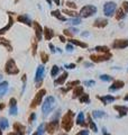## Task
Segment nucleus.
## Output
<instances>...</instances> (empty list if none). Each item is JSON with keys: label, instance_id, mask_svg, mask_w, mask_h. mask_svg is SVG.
<instances>
[{"label": "nucleus", "instance_id": "obj_8", "mask_svg": "<svg viewBox=\"0 0 128 135\" xmlns=\"http://www.w3.org/2000/svg\"><path fill=\"white\" fill-rule=\"evenodd\" d=\"M45 94H46V91L44 90V89H42L40 91H38V92L36 94V97L34 98V100H33L32 105H30V107H36V106H38L39 104H40V101H42V98L44 97Z\"/></svg>", "mask_w": 128, "mask_h": 135}, {"label": "nucleus", "instance_id": "obj_45", "mask_svg": "<svg viewBox=\"0 0 128 135\" xmlns=\"http://www.w3.org/2000/svg\"><path fill=\"white\" fill-rule=\"evenodd\" d=\"M64 34L66 36H69V37H71V36H73V34H71V32L69 29H64Z\"/></svg>", "mask_w": 128, "mask_h": 135}, {"label": "nucleus", "instance_id": "obj_26", "mask_svg": "<svg viewBox=\"0 0 128 135\" xmlns=\"http://www.w3.org/2000/svg\"><path fill=\"white\" fill-rule=\"evenodd\" d=\"M115 109L118 110V112L120 113V116H125L127 114V112H128V109L126 108V107H121V106H115Z\"/></svg>", "mask_w": 128, "mask_h": 135}, {"label": "nucleus", "instance_id": "obj_13", "mask_svg": "<svg viewBox=\"0 0 128 135\" xmlns=\"http://www.w3.org/2000/svg\"><path fill=\"white\" fill-rule=\"evenodd\" d=\"M124 82L121 80H116L114 81V83H112L111 87H109V91H116V90H119V89H121L124 87Z\"/></svg>", "mask_w": 128, "mask_h": 135}, {"label": "nucleus", "instance_id": "obj_31", "mask_svg": "<svg viewBox=\"0 0 128 135\" xmlns=\"http://www.w3.org/2000/svg\"><path fill=\"white\" fill-rule=\"evenodd\" d=\"M64 14H66L69 15V16H71V17H79V14H76L75 11H73V10H67V9H64V10H62Z\"/></svg>", "mask_w": 128, "mask_h": 135}, {"label": "nucleus", "instance_id": "obj_39", "mask_svg": "<svg viewBox=\"0 0 128 135\" xmlns=\"http://www.w3.org/2000/svg\"><path fill=\"white\" fill-rule=\"evenodd\" d=\"M40 57H42V61H43L44 63L47 62L48 56H47V54H46V53H44V52H42V53H40Z\"/></svg>", "mask_w": 128, "mask_h": 135}, {"label": "nucleus", "instance_id": "obj_41", "mask_svg": "<svg viewBox=\"0 0 128 135\" xmlns=\"http://www.w3.org/2000/svg\"><path fill=\"white\" fill-rule=\"evenodd\" d=\"M123 9L125 10V13H128V1L123 2Z\"/></svg>", "mask_w": 128, "mask_h": 135}, {"label": "nucleus", "instance_id": "obj_52", "mask_svg": "<svg viewBox=\"0 0 128 135\" xmlns=\"http://www.w3.org/2000/svg\"><path fill=\"white\" fill-rule=\"evenodd\" d=\"M53 1H54L55 4H56V5L58 6V5H60V2H61V0H53Z\"/></svg>", "mask_w": 128, "mask_h": 135}, {"label": "nucleus", "instance_id": "obj_1", "mask_svg": "<svg viewBox=\"0 0 128 135\" xmlns=\"http://www.w3.org/2000/svg\"><path fill=\"white\" fill-rule=\"evenodd\" d=\"M54 106H55V98L53 97V96L47 97V98L45 99L44 103H43V106H42L43 114L46 116L53 108H54Z\"/></svg>", "mask_w": 128, "mask_h": 135}, {"label": "nucleus", "instance_id": "obj_42", "mask_svg": "<svg viewBox=\"0 0 128 135\" xmlns=\"http://www.w3.org/2000/svg\"><path fill=\"white\" fill-rule=\"evenodd\" d=\"M75 135H89V131H87V130H82V131H80L79 133H76Z\"/></svg>", "mask_w": 128, "mask_h": 135}, {"label": "nucleus", "instance_id": "obj_62", "mask_svg": "<svg viewBox=\"0 0 128 135\" xmlns=\"http://www.w3.org/2000/svg\"><path fill=\"white\" fill-rule=\"evenodd\" d=\"M0 80H1V75H0Z\"/></svg>", "mask_w": 128, "mask_h": 135}, {"label": "nucleus", "instance_id": "obj_7", "mask_svg": "<svg viewBox=\"0 0 128 135\" xmlns=\"http://www.w3.org/2000/svg\"><path fill=\"white\" fill-rule=\"evenodd\" d=\"M111 56L112 55L108 52V53H106L105 55H91L90 59H91L93 62H104V61H108Z\"/></svg>", "mask_w": 128, "mask_h": 135}, {"label": "nucleus", "instance_id": "obj_35", "mask_svg": "<svg viewBox=\"0 0 128 135\" xmlns=\"http://www.w3.org/2000/svg\"><path fill=\"white\" fill-rule=\"evenodd\" d=\"M9 114H10V115H17V106H16V105L10 106V110H9Z\"/></svg>", "mask_w": 128, "mask_h": 135}, {"label": "nucleus", "instance_id": "obj_11", "mask_svg": "<svg viewBox=\"0 0 128 135\" xmlns=\"http://www.w3.org/2000/svg\"><path fill=\"white\" fill-rule=\"evenodd\" d=\"M108 25V20L106 18H98V19L95 20L93 23V26L95 27H99V28H104Z\"/></svg>", "mask_w": 128, "mask_h": 135}, {"label": "nucleus", "instance_id": "obj_9", "mask_svg": "<svg viewBox=\"0 0 128 135\" xmlns=\"http://www.w3.org/2000/svg\"><path fill=\"white\" fill-rule=\"evenodd\" d=\"M33 26H34V29H35V34H36V38L37 41H42V37H43V32H44V29H43V27L39 25L37 21H34L33 23Z\"/></svg>", "mask_w": 128, "mask_h": 135}, {"label": "nucleus", "instance_id": "obj_21", "mask_svg": "<svg viewBox=\"0 0 128 135\" xmlns=\"http://www.w3.org/2000/svg\"><path fill=\"white\" fill-rule=\"evenodd\" d=\"M100 99H101V101L105 104V105H108V104H110V103H112V101L115 100V97H112V96H104V97H100Z\"/></svg>", "mask_w": 128, "mask_h": 135}, {"label": "nucleus", "instance_id": "obj_10", "mask_svg": "<svg viewBox=\"0 0 128 135\" xmlns=\"http://www.w3.org/2000/svg\"><path fill=\"white\" fill-rule=\"evenodd\" d=\"M45 74V68L43 65H39L37 68V71H36V77H35V81L36 82H42L43 78H44Z\"/></svg>", "mask_w": 128, "mask_h": 135}, {"label": "nucleus", "instance_id": "obj_4", "mask_svg": "<svg viewBox=\"0 0 128 135\" xmlns=\"http://www.w3.org/2000/svg\"><path fill=\"white\" fill-rule=\"evenodd\" d=\"M116 9H117V5L114 1H108L104 5V14L107 17H110L116 13Z\"/></svg>", "mask_w": 128, "mask_h": 135}, {"label": "nucleus", "instance_id": "obj_15", "mask_svg": "<svg viewBox=\"0 0 128 135\" xmlns=\"http://www.w3.org/2000/svg\"><path fill=\"white\" fill-rule=\"evenodd\" d=\"M44 35H45V39L46 41H49V39L53 38V36H54V32H53V29H51L49 27H45L44 28Z\"/></svg>", "mask_w": 128, "mask_h": 135}, {"label": "nucleus", "instance_id": "obj_20", "mask_svg": "<svg viewBox=\"0 0 128 135\" xmlns=\"http://www.w3.org/2000/svg\"><path fill=\"white\" fill-rule=\"evenodd\" d=\"M67 77H69V74H67V72H64L63 74H62L60 78L57 79V80H55V85H63L64 83V81L67 79Z\"/></svg>", "mask_w": 128, "mask_h": 135}, {"label": "nucleus", "instance_id": "obj_47", "mask_svg": "<svg viewBox=\"0 0 128 135\" xmlns=\"http://www.w3.org/2000/svg\"><path fill=\"white\" fill-rule=\"evenodd\" d=\"M69 30H70L71 34H73V35H74V34H76L78 32H79V30H78L76 28H69Z\"/></svg>", "mask_w": 128, "mask_h": 135}, {"label": "nucleus", "instance_id": "obj_19", "mask_svg": "<svg viewBox=\"0 0 128 135\" xmlns=\"http://www.w3.org/2000/svg\"><path fill=\"white\" fill-rule=\"evenodd\" d=\"M125 17H126V13H125V10L123 8H119L117 10V14H116V19L117 20H121V19H124Z\"/></svg>", "mask_w": 128, "mask_h": 135}, {"label": "nucleus", "instance_id": "obj_43", "mask_svg": "<svg viewBox=\"0 0 128 135\" xmlns=\"http://www.w3.org/2000/svg\"><path fill=\"white\" fill-rule=\"evenodd\" d=\"M67 52H73V45L72 44H66V46H65Z\"/></svg>", "mask_w": 128, "mask_h": 135}, {"label": "nucleus", "instance_id": "obj_24", "mask_svg": "<svg viewBox=\"0 0 128 135\" xmlns=\"http://www.w3.org/2000/svg\"><path fill=\"white\" fill-rule=\"evenodd\" d=\"M9 126V123L5 117H0V128L1 130H6Z\"/></svg>", "mask_w": 128, "mask_h": 135}, {"label": "nucleus", "instance_id": "obj_50", "mask_svg": "<svg viewBox=\"0 0 128 135\" xmlns=\"http://www.w3.org/2000/svg\"><path fill=\"white\" fill-rule=\"evenodd\" d=\"M12 105H16V99H15V98H11L10 99V106H12Z\"/></svg>", "mask_w": 128, "mask_h": 135}, {"label": "nucleus", "instance_id": "obj_55", "mask_svg": "<svg viewBox=\"0 0 128 135\" xmlns=\"http://www.w3.org/2000/svg\"><path fill=\"white\" fill-rule=\"evenodd\" d=\"M8 135H20V134H18V133H16V132H14V133H9Z\"/></svg>", "mask_w": 128, "mask_h": 135}, {"label": "nucleus", "instance_id": "obj_51", "mask_svg": "<svg viewBox=\"0 0 128 135\" xmlns=\"http://www.w3.org/2000/svg\"><path fill=\"white\" fill-rule=\"evenodd\" d=\"M84 66L90 68V66H92V63H88V62H86V63H84Z\"/></svg>", "mask_w": 128, "mask_h": 135}, {"label": "nucleus", "instance_id": "obj_57", "mask_svg": "<svg viewBox=\"0 0 128 135\" xmlns=\"http://www.w3.org/2000/svg\"><path fill=\"white\" fill-rule=\"evenodd\" d=\"M89 35V33H82V36L84 37V36H88Z\"/></svg>", "mask_w": 128, "mask_h": 135}, {"label": "nucleus", "instance_id": "obj_27", "mask_svg": "<svg viewBox=\"0 0 128 135\" xmlns=\"http://www.w3.org/2000/svg\"><path fill=\"white\" fill-rule=\"evenodd\" d=\"M70 43L71 44H74V45H78V46H80V47H88L87 43H82V42L75 41V39H70Z\"/></svg>", "mask_w": 128, "mask_h": 135}, {"label": "nucleus", "instance_id": "obj_25", "mask_svg": "<svg viewBox=\"0 0 128 135\" xmlns=\"http://www.w3.org/2000/svg\"><path fill=\"white\" fill-rule=\"evenodd\" d=\"M83 95V88L82 87H80V86H76V88L74 89V98L75 97H80V96H82Z\"/></svg>", "mask_w": 128, "mask_h": 135}, {"label": "nucleus", "instance_id": "obj_48", "mask_svg": "<svg viewBox=\"0 0 128 135\" xmlns=\"http://www.w3.org/2000/svg\"><path fill=\"white\" fill-rule=\"evenodd\" d=\"M48 46H49V48H51V52H52V53H55V47H54V45H53V44H49L48 45Z\"/></svg>", "mask_w": 128, "mask_h": 135}, {"label": "nucleus", "instance_id": "obj_14", "mask_svg": "<svg viewBox=\"0 0 128 135\" xmlns=\"http://www.w3.org/2000/svg\"><path fill=\"white\" fill-rule=\"evenodd\" d=\"M57 128H58V121L54 119L53 122L48 123V125H47V132L48 133H53V132H55Z\"/></svg>", "mask_w": 128, "mask_h": 135}, {"label": "nucleus", "instance_id": "obj_61", "mask_svg": "<svg viewBox=\"0 0 128 135\" xmlns=\"http://www.w3.org/2000/svg\"><path fill=\"white\" fill-rule=\"evenodd\" d=\"M15 2H18V0H15Z\"/></svg>", "mask_w": 128, "mask_h": 135}, {"label": "nucleus", "instance_id": "obj_36", "mask_svg": "<svg viewBox=\"0 0 128 135\" xmlns=\"http://www.w3.org/2000/svg\"><path fill=\"white\" fill-rule=\"evenodd\" d=\"M100 79L102 81H111L112 80V78L110 75H108V74H102V75H100Z\"/></svg>", "mask_w": 128, "mask_h": 135}, {"label": "nucleus", "instance_id": "obj_34", "mask_svg": "<svg viewBox=\"0 0 128 135\" xmlns=\"http://www.w3.org/2000/svg\"><path fill=\"white\" fill-rule=\"evenodd\" d=\"M90 99H89V96L88 95H82V96L80 97V103H89Z\"/></svg>", "mask_w": 128, "mask_h": 135}, {"label": "nucleus", "instance_id": "obj_56", "mask_svg": "<svg viewBox=\"0 0 128 135\" xmlns=\"http://www.w3.org/2000/svg\"><path fill=\"white\" fill-rule=\"evenodd\" d=\"M5 108V104H0V109Z\"/></svg>", "mask_w": 128, "mask_h": 135}, {"label": "nucleus", "instance_id": "obj_63", "mask_svg": "<svg viewBox=\"0 0 128 135\" xmlns=\"http://www.w3.org/2000/svg\"><path fill=\"white\" fill-rule=\"evenodd\" d=\"M63 135H66V134H63Z\"/></svg>", "mask_w": 128, "mask_h": 135}, {"label": "nucleus", "instance_id": "obj_18", "mask_svg": "<svg viewBox=\"0 0 128 135\" xmlns=\"http://www.w3.org/2000/svg\"><path fill=\"white\" fill-rule=\"evenodd\" d=\"M52 16H54L55 18L60 19L61 21H66V18H65L64 16H62L60 10H53V11H52Z\"/></svg>", "mask_w": 128, "mask_h": 135}, {"label": "nucleus", "instance_id": "obj_2", "mask_svg": "<svg viewBox=\"0 0 128 135\" xmlns=\"http://www.w3.org/2000/svg\"><path fill=\"white\" fill-rule=\"evenodd\" d=\"M73 116H74V114L71 112V110L67 113V114L64 115L63 119H62V127H63L65 131L69 132L71 128H72V126H73Z\"/></svg>", "mask_w": 128, "mask_h": 135}, {"label": "nucleus", "instance_id": "obj_28", "mask_svg": "<svg viewBox=\"0 0 128 135\" xmlns=\"http://www.w3.org/2000/svg\"><path fill=\"white\" fill-rule=\"evenodd\" d=\"M76 124L78 125H84V115L83 113H80L76 117Z\"/></svg>", "mask_w": 128, "mask_h": 135}, {"label": "nucleus", "instance_id": "obj_59", "mask_svg": "<svg viewBox=\"0 0 128 135\" xmlns=\"http://www.w3.org/2000/svg\"><path fill=\"white\" fill-rule=\"evenodd\" d=\"M125 100L128 101V95H127V96H125Z\"/></svg>", "mask_w": 128, "mask_h": 135}, {"label": "nucleus", "instance_id": "obj_58", "mask_svg": "<svg viewBox=\"0 0 128 135\" xmlns=\"http://www.w3.org/2000/svg\"><path fill=\"white\" fill-rule=\"evenodd\" d=\"M104 135H110V134H108L107 132H106V130H104Z\"/></svg>", "mask_w": 128, "mask_h": 135}, {"label": "nucleus", "instance_id": "obj_29", "mask_svg": "<svg viewBox=\"0 0 128 135\" xmlns=\"http://www.w3.org/2000/svg\"><path fill=\"white\" fill-rule=\"evenodd\" d=\"M93 50L97 52H101V53H108L109 52V48L107 46H96Z\"/></svg>", "mask_w": 128, "mask_h": 135}, {"label": "nucleus", "instance_id": "obj_46", "mask_svg": "<svg viewBox=\"0 0 128 135\" xmlns=\"http://www.w3.org/2000/svg\"><path fill=\"white\" fill-rule=\"evenodd\" d=\"M65 68H66V69H74V68H75V64H66V65H65Z\"/></svg>", "mask_w": 128, "mask_h": 135}, {"label": "nucleus", "instance_id": "obj_30", "mask_svg": "<svg viewBox=\"0 0 128 135\" xmlns=\"http://www.w3.org/2000/svg\"><path fill=\"white\" fill-rule=\"evenodd\" d=\"M106 114L104 112H101V110H95V112L92 113V116L95 118H101V117H104Z\"/></svg>", "mask_w": 128, "mask_h": 135}, {"label": "nucleus", "instance_id": "obj_17", "mask_svg": "<svg viewBox=\"0 0 128 135\" xmlns=\"http://www.w3.org/2000/svg\"><path fill=\"white\" fill-rule=\"evenodd\" d=\"M12 23H14V19H12V17L11 16H9V21H8V25L4 27V28H1L0 29V35H2V34H5L6 32H7L8 29H10V27L12 26Z\"/></svg>", "mask_w": 128, "mask_h": 135}, {"label": "nucleus", "instance_id": "obj_53", "mask_svg": "<svg viewBox=\"0 0 128 135\" xmlns=\"http://www.w3.org/2000/svg\"><path fill=\"white\" fill-rule=\"evenodd\" d=\"M46 2H47V4H48V6H49V7H51V6H52V0H46Z\"/></svg>", "mask_w": 128, "mask_h": 135}, {"label": "nucleus", "instance_id": "obj_60", "mask_svg": "<svg viewBox=\"0 0 128 135\" xmlns=\"http://www.w3.org/2000/svg\"><path fill=\"white\" fill-rule=\"evenodd\" d=\"M0 135H2V132H1V128H0Z\"/></svg>", "mask_w": 128, "mask_h": 135}, {"label": "nucleus", "instance_id": "obj_40", "mask_svg": "<svg viewBox=\"0 0 128 135\" xmlns=\"http://www.w3.org/2000/svg\"><path fill=\"white\" fill-rule=\"evenodd\" d=\"M66 6L70 8H72V9H76V7H78V6L72 1H66Z\"/></svg>", "mask_w": 128, "mask_h": 135}, {"label": "nucleus", "instance_id": "obj_22", "mask_svg": "<svg viewBox=\"0 0 128 135\" xmlns=\"http://www.w3.org/2000/svg\"><path fill=\"white\" fill-rule=\"evenodd\" d=\"M7 90H8V82L7 81L1 82V83H0V96L5 95Z\"/></svg>", "mask_w": 128, "mask_h": 135}, {"label": "nucleus", "instance_id": "obj_16", "mask_svg": "<svg viewBox=\"0 0 128 135\" xmlns=\"http://www.w3.org/2000/svg\"><path fill=\"white\" fill-rule=\"evenodd\" d=\"M14 130L16 131L18 134L23 135L24 134V131H25V127L20 124V123H15V124H14Z\"/></svg>", "mask_w": 128, "mask_h": 135}, {"label": "nucleus", "instance_id": "obj_12", "mask_svg": "<svg viewBox=\"0 0 128 135\" xmlns=\"http://www.w3.org/2000/svg\"><path fill=\"white\" fill-rule=\"evenodd\" d=\"M17 20L19 21V23H23V24H26L27 26H32L33 23L32 20H30V18L27 16V15H20V16L17 17Z\"/></svg>", "mask_w": 128, "mask_h": 135}, {"label": "nucleus", "instance_id": "obj_23", "mask_svg": "<svg viewBox=\"0 0 128 135\" xmlns=\"http://www.w3.org/2000/svg\"><path fill=\"white\" fill-rule=\"evenodd\" d=\"M66 21L70 25H80L81 24V19L80 17H73V18H70V19H66Z\"/></svg>", "mask_w": 128, "mask_h": 135}, {"label": "nucleus", "instance_id": "obj_6", "mask_svg": "<svg viewBox=\"0 0 128 135\" xmlns=\"http://www.w3.org/2000/svg\"><path fill=\"white\" fill-rule=\"evenodd\" d=\"M126 47H128V39H115L112 43V48H116V50Z\"/></svg>", "mask_w": 128, "mask_h": 135}, {"label": "nucleus", "instance_id": "obj_54", "mask_svg": "<svg viewBox=\"0 0 128 135\" xmlns=\"http://www.w3.org/2000/svg\"><path fill=\"white\" fill-rule=\"evenodd\" d=\"M60 39H61V42H65V38H64V36H60Z\"/></svg>", "mask_w": 128, "mask_h": 135}, {"label": "nucleus", "instance_id": "obj_3", "mask_svg": "<svg viewBox=\"0 0 128 135\" xmlns=\"http://www.w3.org/2000/svg\"><path fill=\"white\" fill-rule=\"evenodd\" d=\"M97 13V7L92 5H87L82 7V9L80 10V16L83 17V18H88V17H91L93 16Z\"/></svg>", "mask_w": 128, "mask_h": 135}, {"label": "nucleus", "instance_id": "obj_44", "mask_svg": "<svg viewBox=\"0 0 128 135\" xmlns=\"http://www.w3.org/2000/svg\"><path fill=\"white\" fill-rule=\"evenodd\" d=\"M84 85H86V86H88V87H92V86H95V81H93V80L86 81V82H84Z\"/></svg>", "mask_w": 128, "mask_h": 135}, {"label": "nucleus", "instance_id": "obj_5", "mask_svg": "<svg viewBox=\"0 0 128 135\" xmlns=\"http://www.w3.org/2000/svg\"><path fill=\"white\" fill-rule=\"evenodd\" d=\"M5 71L7 72L8 74H17V73L19 72V70H18L16 63H15V61L12 60V59H10L7 63H6Z\"/></svg>", "mask_w": 128, "mask_h": 135}, {"label": "nucleus", "instance_id": "obj_38", "mask_svg": "<svg viewBox=\"0 0 128 135\" xmlns=\"http://www.w3.org/2000/svg\"><path fill=\"white\" fill-rule=\"evenodd\" d=\"M89 124H90V127H91V130H92V131H95V132H97V131H98V130H97V126H96V124L92 122L91 117H89Z\"/></svg>", "mask_w": 128, "mask_h": 135}, {"label": "nucleus", "instance_id": "obj_33", "mask_svg": "<svg viewBox=\"0 0 128 135\" xmlns=\"http://www.w3.org/2000/svg\"><path fill=\"white\" fill-rule=\"evenodd\" d=\"M0 43H1L2 45H5V46L8 48V51H12V50H11L10 44H9V43L7 42V39H4V38H1V37H0Z\"/></svg>", "mask_w": 128, "mask_h": 135}, {"label": "nucleus", "instance_id": "obj_37", "mask_svg": "<svg viewBox=\"0 0 128 135\" xmlns=\"http://www.w3.org/2000/svg\"><path fill=\"white\" fill-rule=\"evenodd\" d=\"M43 132H44V124L38 126V130H37V132L34 135H43Z\"/></svg>", "mask_w": 128, "mask_h": 135}, {"label": "nucleus", "instance_id": "obj_49", "mask_svg": "<svg viewBox=\"0 0 128 135\" xmlns=\"http://www.w3.org/2000/svg\"><path fill=\"white\" fill-rule=\"evenodd\" d=\"M35 117H36V116H35V114L33 113V114L30 115V117H29V123H32V122L34 121V119H35Z\"/></svg>", "mask_w": 128, "mask_h": 135}, {"label": "nucleus", "instance_id": "obj_32", "mask_svg": "<svg viewBox=\"0 0 128 135\" xmlns=\"http://www.w3.org/2000/svg\"><path fill=\"white\" fill-rule=\"evenodd\" d=\"M60 72V68H58L57 65H54L52 68V71H51V75L52 77H56L57 75V73Z\"/></svg>", "mask_w": 128, "mask_h": 135}]
</instances>
